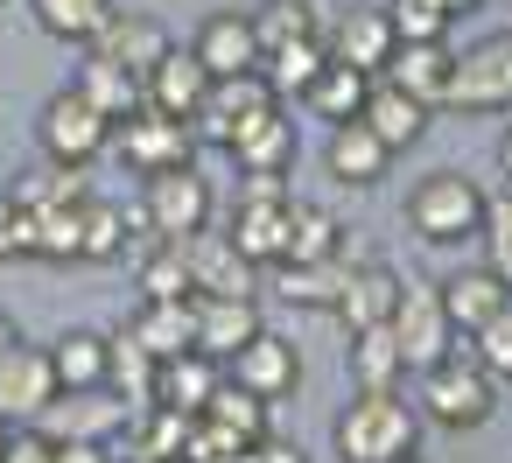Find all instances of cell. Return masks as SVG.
I'll return each instance as SVG.
<instances>
[{
    "instance_id": "18",
    "label": "cell",
    "mask_w": 512,
    "mask_h": 463,
    "mask_svg": "<svg viewBox=\"0 0 512 463\" xmlns=\"http://www.w3.org/2000/svg\"><path fill=\"white\" fill-rule=\"evenodd\" d=\"M449 71H456V50L449 43H393V57H386V78L400 92H414L428 113L449 106Z\"/></svg>"
},
{
    "instance_id": "39",
    "label": "cell",
    "mask_w": 512,
    "mask_h": 463,
    "mask_svg": "<svg viewBox=\"0 0 512 463\" xmlns=\"http://www.w3.org/2000/svg\"><path fill=\"white\" fill-rule=\"evenodd\" d=\"M85 253V197L36 211V260H78Z\"/></svg>"
},
{
    "instance_id": "48",
    "label": "cell",
    "mask_w": 512,
    "mask_h": 463,
    "mask_svg": "<svg viewBox=\"0 0 512 463\" xmlns=\"http://www.w3.org/2000/svg\"><path fill=\"white\" fill-rule=\"evenodd\" d=\"M246 463H309V456H302V442H281V435H260V442H246Z\"/></svg>"
},
{
    "instance_id": "4",
    "label": "cell",
    "mask_w": 512,
    "mask_h": 463,
    "mask_svg": "<svg viewBox=\"0 0 512 463\" xmlns=\"http://www.w3.org/2000/svg\"><path fill=\"white\" fill-rule=\"evenodd\" d=\"M267 113H281V92L260 78V71H239V78H211V92H204V106H197V141H211V148H239Z\"/></svg>"
},
{
    "instance_id": "53",
    "label": "cell",
    "mask_w": 512,
    "mask_h": 463,
    "mask_svg": "<svg viewBox=\"0 0 512 463\" xmlns=\"http://www.w3.org/2000/svg\"><path fill=\"white\" fill-rule=\"evenodd\" d=\"M197 463H246V449L232 456V449H218V456H197Z\"/></svg>"
},
{
    "instance_id": "31",
    "label": "cell",
    "mask_w": 512,
    "mask_h": 463,
    "mask_svg": "<svg viewBox=\"0 0 512 463\" xmlns=\"http://www.w3.org/2000/svg\"><path fill=\"white\" fill-rule=\"evenodd\" d=\"M232 162H239L246 176H288V169H295V120L267 113V120L232 148Z\"/></svg>"
},
{
    "instance_id": "35",
    "label": "cell",
    "mask_w": 512,
    "mask_h": 463,
    "mask_svg": "<svg viewBox=\"0 0 512 463\" xmlns=\"http://www.w3.org/2000/svg\"><path fill=\"white\" fill-rule=\"evenodd\" d=\"M337 218L323 211V204H302V197H288V253L281 260H337Z\"/></svg>"
},
{
    "instance_id": "32",
    "label": "cell",
    "mask_w": 512,
    "mask_h": 463,
    "mask_svg": "<svg viewBox=\"0 0 512 463\" xmlns=\"http://www.w3.org/2000/svg\"><path fill=\"white\" fill-rule=\"evenodd\" d=\"M106 358H113V337H99V330H64L50 344L57 386H106Z\"/></svg>"
},
{
    "instance_id": "50",
    "label": "cell",
    "mask_w": 512,
    "mask_h": 463,
    "mask_svg": "<svg viewBox=\"0 0 512 463\" xmlns=\"http://www.w3.org/2000/svg\"><path fill=\"white\" fill-rule=\"evenodd\" d=\"M484 267H491V274L505 281V295H512V239H491V246H484Z\"/></svg>"
},
{
    "instance_id": "16",
    "label": "cell",
    "mask_w": 512,
    "mask_h": 463,
    "mask_svg": "<svg viewBox=\"0 0 512 463\" xmlns=\"http://www.w3.org/2000/svg\"><path fill=\"white\" fill-rule=\"evenodd\" d=\"M190 330H197V351L225 365L246 337H260V309L253 295H190Z\"/></svg>"
},
{
    "instance_id": "2",
    "label": "cell",
    "mask_w": 512,
    "mask_h": 463,
    "mask_svg": "<svg viewBox=\"0 0 512 463\" xmlns=\"http://www.w3.org/2000/svg\"><path fill=\"white\" fill-rule=\"evenodd\" d=\"M491 407H498V386H491V372L470 358V344H449L435 365H421V414L428 421H442V428H484L491 421Z\"/></svg>"
},
{
    "instance_id": "3",
    "label": "cell",
    "mask_w": 512,
    "mask_h": 463,
    "mask_svg": "<svg viewBox=\"0 0 512 463\" xmlns=\"http://www.w3.org/2000/svg\"><path fill=\"white\" fill-rule=\"evenodd\" d=\"M407 225H414L428 246L477 239V232H484V190H477L463 169H435V176L414 183V197H407Z\"/></svg>"
},
{
    "instance_id": "46",
    "label": "cell",
    "mask_w": 512,
    "mask_h": 463,
    "mask_svg": "<svg viewBox=\"0 0 512 463\" xmlns=\"http://www.w3.org/2000/svg\"><path fill=\"white\" fill-rule=\"evenodd\" d=\"M0 463H57V442L36 428V421H15L8 449H0Z\"/></svg>"
},
{
    "instance_id": "14",
    "label": "cell",
    "mask_w": 512,
    "mask_h": 463,
    "mask_svg": "<svg viewBox=\"0 0 512 463\" xmlns=\"http://www.w3.org/2000/svg\"><path fill=\"white\" fill-rule=\"evenodd\" d=\"M183 246V260H190V295H253L260 281H253V260L232 246V232H190V239H176Z\"/></svg>"
},
{
    "instance_id": "37",
    "label": "cell",
    "mask_w": 512,
    "mask_h": 463,
    "mask_svg": "<svg viewBox=\"0 0 512 463\" xmlns=\"http://www.w3.org/2000/svg\"><path fill=\"white\" fill-rule=\"evenodd\" d=\"M106 15H113V0H36V22L57 43H92L106 29Z\"/></svg>"
},
{
    "instance_id": "7",
    "label": "cell",
    "mask_w": 512,
    "mask_h": 463,
    "mask_svg": "<svg viewBox=\"0 0 512 463\" xmlns=\"http://www.w3.org/2000/svg\"><path fill=\"white\" fill-rule=\"evenodd\" d=\"M141 218L155 239H190L211 225V183L197 176V162H176V169H155L141 183Z\"/></svg>"
},
{
    "instance_id": "40",
    "label": "cell",
    "mask_w": 512,
    "mask_h": 463,
    "mask_svg": "<svg viewBox=\"0 0 512 463\" xmlns=\"http://www.w3.org/2000/svg\"><path fill=\"white\" fill-rule=\"evenodd\" d=\"M253 36H260V57H267V50L302 43V36H323V29H316L309 0H267V8H253Z\"/></svg>"
},
{
    "instance_id": "15",
    "label": "cell",
    "mask_w": 512,
    "mask_h": 463,
    "mask_svg": "<svg viewBox=\"0 0 512 463\" xmlns=\"http://www.w3.org/2000/svg\"><path fill=\"white\" fill-rule=\"evenodd\" d=\"M85 50H92V57H106V64H120V71H134V78H148L176 43H169V29H162L155 15H120V8H113V15H106V29H99Z\"/></svg>"
},
{
    "instance_id": "27",
    "label": "cell",
    "mask_w": 512,
    "mask_h": 463,
    "mask_svg": "<svg viewBox=\"0 0 512 463\" xmlns=\"http://www.w3.org/2000/svg\"><path fill=\"white\" fill-rule=\"evenodd\" d=\"M218 379H225L218 358H204V351H176V358H162V372H155V400L176 407V414H204V400H211Z\"/></svg>"
},
{
    "instance_id": "30",
    "label": "cell",
    "mask_w": 512,
    "mask_h": 463,
    "mask_svg": "<svg viewBox=\"0 0 512 463\" xmlns=\"http://www.w3.org/2000/svg\"><path fill=\"white\" fill-rule=\"evenodd\" d=\"M344 274H351L344 260H281L274 288H281V302H295V309H337Z\"/></svg>"
},
{
    "instance_id": "51",
    "label": "cell",
    "mask_w": 512,
    "mask_h": 463,
    "mask_svg": "<svg viewBox=\"0 0 512 463\" xmlns=\"http://www.w3.org/2000/svg\"><path fill=\"white\" fill-rule=\"evenodd\" d=\"M435 8H442V15L456 22V15H470V8H477V0H435Z\"/></svg>"
},
{
    "instance_id": "22",
    "label": "cell",
    "mask_w": 512,
    "mask_h": 463,
    "mask_svg": "<svg viewBox=\"0 0 512 463\" xmlns=\"http://www.w3.org/2000/svg\"><path fill=\"white\" fill-rule=\"evenodd\" d=\"M358 120H365L393 155H400V148H414V141L428 134V106H421L414 92H400L393 78H372V92H365V113H358Z\"/></svg>"
},
{
    "instance_id": "10",
    "label": "cell",
    "mask_w": 512,
    "mask_h": 463,
    "mask_svg": "<svg viewBox=\"0 0 512 463\" xmlns=\"http://www.w3.org/2000/svg\"><path fill=\"white\" fill-rule=\"evenodd\" d=\"M113 134H120V155H127L141 176L176 169V162H197V127L176 120V113H162V106H134Z\"/></svg>"
},
{
    "instance_id": "44",
    "label": "cell",
    "mask_w": 512,
    "mask_h": 463,
    "mask_svg": "<svg viewBox=\"0 0 512 463\" xmlns=\"http://www.w3.org/2000/svg\"><path fill=\"white\" fill-rule=\"evenodd\" d=\"M386 22L400 43H449V15L435 0H386Z\"/></svg>"
},
{
    "instance_id": "49",
    "label": "cell",
    "mask_w": 512,
    "mask_h": 463,
    "mask_svg": "<svg viewBox=\"0 0 512 463\" xmlns=\"http://www.w3.org/2000/svg\"><path fill=\"white\" fill-rule=\"evenodd\" d=\"M57 442V435H50ZM57 463H113V442H78V435H64L57 442Z\"/></svg>"
},
{
    "instance_id": "20",
    "label": "cell",
    "mask_w": 512,
    "mask_h": 463,
    "mask_svg": "<svg viewBox=\"0 0 512 463\" xmlns=\"http://www.w3.org/2000/svg\"><path fill=\"white\" fill-rule=\"evenodd\" d=\"M400 274L393 267H379V260H365V267H351L344 274V295H337V309L330 316H344V330H372V323H393V309H400Z\"/></svg>"
},
{
    "instance_id": "13",
    "label": "cell",
    "mask_w": 512,
    "mask_h": 463,
    "mask_svg": "<svg viewBox=\"0 0 512 463\" xmlns=\"http://www.w3.org/2000/svg\"><path fill=\"white\" fill-rule=\"evenodd\" d=\"M57 400V365H50V351H36V344H0V414L8 421H36L43 407Z\"/></svg>"
},
{
    "instance_id": "38",
    "label": "cell",
    "mask_w": 512,
    "mask_h": 463,
    "mask_svg": "<svg viewBox=\"0 0 512 463\" xmlns=\"http://www.w3.org/2000/svg\"><path fill=\"white\" fill-rule=\"evenodd\" d=\"M8 197L29 204V211H43V204H78V197H92V190H85V169H64V162L43 155V169H22V183H15Z\"/></svg>"
},
{
    "instance_id": "11",
    "label": "cell",
    "mask_w": 512,
    "mask_h": 463,
    "mask_svg": "<svg viewBox=\"0 0 512 463\" xmlns=\"http://www.w3.org/2000/svg\"><path fill=\"white\" fill-rule=\"evenodd\" d=\"M393 344H400V358H407V372H421V365H435L449 344H456V323H449V309H442V295L435 288H400V309H393Z\"/></svg>"
},
{
    "instance_id": "45",
    "label": "cell",
    "mask_w": 512,
    "mask_h": 463,
    "mask_svg": "<svg viewBox=\"0 0 512 463\" xmlns=\"http://www.w3.org/2000/svg\"><path fill=\"white\" fill-rule=\"evenodd\" d=\"M0 260H36V211L0 197Z\"/></svg>"
},
{
    "instance_id": "12",
    "label": "cell",
    "mask_w": 512,
    "mask_h": 463,
    "mask_svg": "<svg viewBox=\"0 0 512 463\" xmlns=\"http://www.w3.org/2000/svg\"><path fill=\"white\" fill-rule=\"evenodd\" d=\"M225 379L246 386V393H260V400L274 407V400H288V393L302 386V351H295L288 337L260 330V337H246V344L225 358Z\"/></svg>"
},
{
    "instance_id": "56",
    "label": "cell",
    "mask_w": 512,
    "mask_h": 463,
    "mask_svg": "<svg viewBox=\"0 0 512 463\" xmlns=\"http://www.w3.org/2000/svg\"><path fill=\"white\" fill-rule=\"evenodd\" d=\"M393 463H421V456H393Z\"/></svg>"
},
{
    "instance_id": "34",
    "label": "cell",
    "mask_w": 512,
    "mask_h": 463,
    "mask_svg": "<svg viewBox=\"0 0 512 463\" xmlns=\"http://www.w3.org/2000/svg\"><path fill=\"white\" fill-rule=\"evenodd\" d=\"M323 57H330V50H323V36H302V43L267 50V57H260V78H267L281 99H302V92H309V78L323 71Z\"/></svg>"
},
{
    "instance_id": "8",
    "label": "cell",
    "mask_w": 512,
    "mask_h": 463,
    "mask_svg": "<svg viewBox=\"0 0 512 463\" xmlns=\"http://www.w3.org/2000/svg\"><path fill=\"white\" fill-rule=\"evenodd\" d=\"M127 421H134V407L113 393V386H57V400L36 414V428L43 435H78V442H113V435H127Z\"/></svg>"
},
{
    "instance_id": "19",
    "label": "cell",
    "mask_w": 512,
    "mask_h": 463,
    "mask_svg": "<svg viewBox=\"0 0 512 463\" xmlns=\"http://www.w3.org/2000/svg\"><path fill=\"white\" fill-rule=\"evenodd\" d=\"M204 92H211V71L197 64V50H169V57L141 78V106H162V113H176V120H197Z\"/></svg>"
},
{
    "instance_id": "43",
    "label": "cell",
    "mask_w": 512,
    "mask_h": 463,
    "mask_svg": "<svg viewBox=\"0 0 512 463\" xmlns=\"http://www.w3.org/2000/svg\"><path fill=\"white\" fill-rule=\"evenodd\" d=\"M127 253V211L106 197H85V253L78 260H120Z\"/></svg>"
},
{
    "instance_id": "52",
    "label": "cell",
    "mask_w": 512,
    "mask_h": 463,
    "mask_svg": "<svg viewBox=\"0 0 512 463\" xmlns=\"http://www.w3.org/2000/svg\"><path fill=\"white\" fill-rule=\"evenodd\" d=\"M498 169L512 176V127H505V141H498Z\"/></svg>"
},
{
    "instance_id": "9",
    "label": "cell",
    "mask_w": 512,
    "mask_h": 463,
    "mask_svg": "<svg viewBox=\"0 0 512 463\" xmlns=\"http://www.w3.org/2000/svg\"><path fill=\"white\" fill-rule=\"evenodd\" d=\"M449 106H456V113H505V106H512V29H505V36H484L477 50L456 57V71H449Z\"/></svg>"
},
{
    "instance_id": "42",
    "label": "cell",
    "mask_w": 512,
    "mask_h": 463,
    "mask_svg": "<svg viewBox=\"0 0 512 463\" xmlns=\"http://www.w3.org/2000/svg\"><path fill=\"white\" fill-rule=\"evenodd\" d=\"M470 358H477L491 379H512V295L470 330Z\"/></svg>"
},
{
    "instance_id": "24",
    "label": "cell",
    "mask_w": 512,
    "mask_h": 463,
    "mask_svg": "<svg viewBox=\"0 0 512 463\" xmlns=\"http://www.w3.org/2000/svg\"><path fill=\"white\" fill-rule=\"evenodd\" d=\"M365 92H372V71H358V64H344V57H323V71L309 78V92H302V106L316 113V120H358L365 113Z\"/></svg>"
},
{
    "instance_id": "47",
    "label": "cell",
    "mask_w": 512,
    "mask_h": 463,
    "mask_svg": "<svg viewBox=\"0 0 512 463\" xmlns=\"http://www.w3.org/2000/svg\"><path fill=\"white\" fill-rule=\"evenodd\" d=\"M477 239H484V246H491V239H512V183H505L498 197H484V232H477Z\"/></svg>"
},
{
    "instance_id": "1",
    "label": "cell",
    "mask_w": 512,
    "mask_h": 463,
    "mask_svg": "<svg viewBox=\"0 0 512 463\" xmlns=\"http://www.w3.org/2000/svg\"><path fill=\"white\" fill-rule=\"evenodd\" d=\"M330 435H337V456L344 463H393V456H414L421 421H414V407L400 393H365L358 386V400L337 414Z\"/></svg>"
},
{
    "instance_id": "17",
    "label": "cell",
    "mask_w": 512,
    "mask_h": 463,
    "mask_svg": "<svg viewBox=\"0 0 512 463\" xmlns=\"http://www.w3.org/2000/svg\"><path fill=\"white\" fill-rule=\"evenodd\" d=\"M197 64L211 71V78H239V71H260V36H253V15H239V8H218V15H204V29H197Z\"/></svg>"
},
{
    "instance_id": "26",
    "label": "cell",
    "mask_w": 512,
    "mask_h": 463,
    "mask_svg": "<svg viewBox=\"0 0 512 463\" xmlns=\"http://www.w3.org/2000/svg\"><path fill=\"white\" fill-rule=\"evenodd\" d=\"M344 358H351V379H358L365 393H400V379H407V358H400V344H393V330H386V323L351 330Z\"/></svg>"
},
{
    "instance_id": "29",
    "label": "cell",
    "mask_w": 512,
    "mask_h": 463,
    "mask_svg": "<svg viewBox=\"0 0 512 463\" xmlns=\"http://www.w3.org/2000/svg\"><path fill=\"white\" fill-rule=\"evenodd\" d=\"M204 421H211L232 449H246V442H260V435H267V400H260V393H246V386H232V379H218V386H211V400H204Z\"/></svg>"
},
{
    "instance_id": "5",
    "label": "cell",
    "mask_w": 512,
    "mask_h": 463,
    "mask_svg": "<svg viewBox=\"0 0 512 463\" xmlns=\"http://www.w3.org/2000/svg\"><path fill=\"white\" fill-rule=\"evenodd\" d=\"M288 176H246L239 183V204H232V246L253 260V267H281L288 253Z\"/></svg>"
},
{
    "instance_id": "23",
    "label": "cell",
    "mask_w": 512,
    "mask_h": 463,
    "mask_svg": "<svg viewBox=\"0 0 512 463\" xmlns=\"http://www.w3.org/2000/svg\"><path fill=\"white\" fill-rule=\"evenodd\" d=\"M386 162H393V148H386L365 120H337V127H330V176H337V183L372 190V183L386 176Z\"/></svg>"
},
{
    "instance_id": "6",
    "label": "cell",
    "mask_w": 512,
    "mask_h": 463,
    "mask_svg": "<svg viewBox=\"0 0 512 463\" xmlns=\"http://www.w3.org/2000/svg\"><path fill=\"white\" fill-rule=\"evenodd\" d=\"M36 141H43V155H50V162H64V169H92V162L106 155V141H113V120H106V113L71 85V92H57V99L43 106Z\"/></svg>"
},
{
    "instance_id": "33",
    "label": "cell",
    "mask_w": 512,
    "mask_h": 463,
    "mask_svg": "<svg viewBox=\"0 0 512 463\" xmlns=\"http://www.w3.org/2000/svg\"><path fill=\"white\" fill-rule=\"evenodd\" d=\"M78 92H85V99H92V106H99V113H106L113 127H120V120H127L134 106H141V78H134V71H120V64H106V57H92V50H85Z\"/></svg>"
},
{
    "instance_id": "28",
    "label": "cell",
    "mask_w": 512,
    "mask_h": 463,
    "mask_svg": "<svg viewBox=\"0 0 512 463\" xmlns=\"http://www.w3.org/2000/svg\"><path fill=\"white\" fill-rule=\"evenodd\" d=\"M435 295H442V309H449V323H456V337H470L498 302H505V281L491 274V267H463V274H449V281H435Z\"/></svg>"
},
{
    "instance_id": "36",
    "label": "cell",
    "mask_w": 512,
    "mask_h": 463,
    "mask_svg": "<svg viewBox=\"0 0 512 463\" xmlns=\"http://www.w3.org/2000/svg\"><path fill=\"white\" fill-rule=\"evenodd\" d=\"M155 372H162V365L120 330V337H113V358H106V386H113L127 407H148V400H155Z\"/></svg>"
},
{
    "instance_id": "25",
    "label": "cell",
    "mask_w": 512,
    "mask_h": 463,
    "mask_svg": "<svg viewBox=\"0 0 512 463\" xmlns=\"http://www.w3.org/2000/svg\"><path fill=\"white\" fill-rule=\"evenodd\" d=\"M127 337L162 365V358H176V351H197V330H190V295L183 302H141L134 309V323H127Z\"/></svg>"
},
{
    "instance_id": "41",
    "label": "cell",
    "mask_w": 512,
    "mask_h": 463,
    "mask_svg": "<svg viewBox=\"0 0 512 463\" xmlns=\"http://www.w3.org/2000/svg\"><path fill=\"white\" fill-rule=\"evenodd\" d=\"M141 295L148 302H183L190 295V260L176 239H155V253L141 260Z\"/></svg>"
},
{
    "instance_id": "54",
    "label": "cell",
    "mask_w": 512,
    "mask_h": 463,
    "mask_svg": "<svg viewBox=\"0 0 512 463\" xmlns=\"http://www.w3.org/2000/svg\"><path fill=\"white\" fill-rule=\"evenodd\" d=\"M0 344H15V316L8 309H0Z\"/></svg>"
},
{
    "instance_id": "21",
    "label": "cell",
    "mask_w": 512,
    "mask_h": 463,
    "mask_svg": "<svg viewBox=\"0 0 512 463\" xmlns=\"http://www.w3.org/2000/svg\"><path fill=\"white\" fill-rule=\"evenodd\" d=\"M393 43H400V36H393V22H386V8H344L323 50L379 78V71H386V57H393Z\"/></svg>"
},
{
    "instance_id": "55",
    "label": "cell",
    "mask_w": 512,
    "mask_h": 463,
    "mask_svg": "<svg viewBox=\"0 0 512 463\" xmlns=\"http://www.w3.org/2000/svg\"><path fill=\"white\" fill-rule=\"evenodd\" d=\"M8 435H15V421H8V414H0V449H8Z\"/></svg>"
}]
</instances>
